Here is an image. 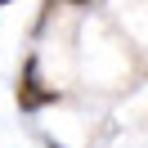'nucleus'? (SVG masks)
<instances>
[{"mask_svg": "<svg viewBox=\"0 0 148 148\" xmlns=\"http://www.w3.org/2000/svg\"><path fill=\"white\" fill-rule=\"evenodd\" d=\"M49 103H58V90H49L45 81L36 76V58H27V67H23L18 76V108L23 112H40L49 108Z\"/></svg>", "mask_w": 148, "mask_h": 148, "instance_id": "f257e3e1", "label": "nucleus"}, {"mask_svg": "<svg viewBox=\"0 0 148 148\" xmlns=\"http://www.w3.org/2000/svg\"><path fill=\"white\" fill-rule=\"evenodd\" d=\"M72 5H90V0H72Z\"/></svg>", "mask_w": 148, "mask_h": 148, "instance_id": "f03ea898", "label": "nucleus"}, {"mask_svg": "<svg viewBox=\"0 0 148 148\" xmlns=\"http://www.w3.org/2000/svg\"><path fill=\"white\" fill-rule=\"evenodd\" d=\"M0 5H9V0H0Z\"/></svg>", "mask_w": 148, "mask_h": 148, "instance_id": "7ed1b4c3", "label": "nucleus"}]
</instances>
